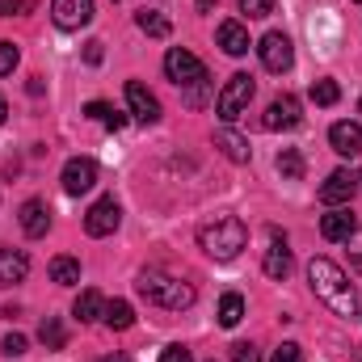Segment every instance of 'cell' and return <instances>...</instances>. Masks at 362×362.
<instances>
[{"mask_svg":"<svg viewBox=\"0 0 362 362\" xmlns=\"http://www.w3.org/2000/svg\"><path fill=\"white\" fill-rule=\"evenodd\" d=\"M308 282H312V291H316V299H325L337 316H358V291H354V282L346 278V270L337 266V262H329V257H312L308 262Z\"/></svg>","mask_w":362,"mask_h":362,"instance_id":"1","label":"cell"},{"mask_svg":"<svg viewBox=\"0 0 362 362\" xmlns=\"http://www.w3.org/2000/svg\"><path fill=\"white\" fill-rule=\"evenodd\" d=\"M198 245H202L206 257L232 262V257L249 245V228H245V219H236V215H215L211 223L198 228Z\"/></svg>","mask_w":362,"mask_h":362,"instance_id":"2","label":"cell"},{"mask_svg":"<svg viewBox=\"0 0 362 362\" xmlns=\"http://www.w3.org/2000/svg\"><path fill=\"white\" fill-rule=\"evenodd\" d=\"M135 286H139V295H144L148 303H156V308H165V312H185V308H194V299H198L189 282H181V278H173V274H165V270H139Z\"/></svg>","mask_w":362,"mask_h":362,"instance_id":"3","label":"cell"},{"mask_svg":"<svg viewBox=\"0 0 362 362\" xmlns=\"http://www.w3.org/2000/svg\"><path fill=\"white\" fill-rule=\"evenodd\" d=\"M253 93H257V85H253V76H249V72H236V76H228V85L219 89V97H215V114H219L223 122H236V118L249 110Z\"/></svg>","mask_w":362,"mask_h":362,"instance_id":"4","label":"cell"},{"mask_svg":"<svg viewBox=\"0 0 362 362\" xmlns=\"http://www.w3.org/2000/svg\"><path fill=\"white\" fill-rule=\"evenodd\" d=\"M165 76L181 85V89H194V85H202L206 81V64L194 55V51H185V47H173L169 55H165Z\"/></svg>","mask_w":362,"mask_h":362,"instance_id":"5","label":"cell"},{"mask_svg":"<svg viewBox=\"0 0 362 362\" xmlns=\"http://www.w3.org/2000/svg\"><path fill=\"white\" fill-rule=\"evenodd\" d=\"M257 55H262V64H266V72H291V64H295V51H291V38L282 34V30H270L262 42H257Z\"/></svg>","mask_w":362,"mask_h":362,"instance_id":"6","label":"cell"},{"mask_svg":"<svg viewBox=\"0 0 362 362\" xmlns=\"http://www.w3.org/2000/svg\"><path fill=\"white\" fill-rule=\"evenodd\" d=\"M299 122H303V105H299V97H291V93L274 97L270 105H266V118H262L266 131H295Z\"/></svg>","mask_w":362,"mask_h":362,"instance_id":"7","label":"cell"},{"mask_svg":"<svg viewBox=\"0 0 362 362\" xmlns=\"http://www.w3.org/2000/svg\"><path fill=\"white\" fill-rule=\"evenodd\" d=\"M358 194V173H350V169H333L325 185H320V202L325 206H350V198Z\"/></svg>","mask_w":362,"mask_h":362,"instance_id":"8","label":"cell"},{"mask_svg":"<svg viewBox=\"0 0 362 362\" xmlns=\"http://www.w3.org/2000/svg\"><path fill=\"white\" fill-rule=\"evenodd\" d=\"M64 194H72V198H81V194H89L93 185H97V165H93L89 156H72L68 165H64Z\"/></svg>","mask_w":362,"mask_h":362,"instance_id":"9","label":"cell"},{"mask_svg":"<svg viewBox=\"0 0 362 362\" xmlns=\"http://www.w3.org/2000/svg\"><path fill=\"white\" fill-rule=\"evenodd\" d=\"M118 223H122V206L114 198H97L89 211H85V232L89 236H110Z\"/></svg>","mask_w":362,"mask_h":362,"instance_id":"10","label":"cell"},{"mask_svg":"<svg viewBox=\"0 0 362 362\" xmlns=\"http://www.w3.org/2000/svg\"><path fill=\"white\" fill-rule=\"evenodd\" d=\"M51 21L59 30H81L93 21V0H51Z\"/></svg>","mask_w":362,"mask_h":362,"instance_id":"11","label":"cell"},{"mask_svg":"<svg viewBox=\"0 0 362 362\" xmlns=\"http://www.w3.org/2000/svg\"><path fill=\"white\" fill-rule=\"evenodd\" d=\"M21 232L30 236V240H42L47 232H51V206L42 202V198H30V202H21Z\"/></svg>","mask_w":362,"mask_h":362,"instance_id":"12","label":"cell"},{"mask_svg":"<svg viewBox=\"0 0 362 362\" xmlns=\"http://www.w3.org/2000/svg\"><path fill=\"white\" fill-rule=\"evenodd\" d=\"M127 105H131V114H135L139 122H160V101H156V93H148L139 81H127Z\"/></svg>","mask_w":362,"mask_h":362,"instance_id":"13","label":"cell"},{"mask_svg":"<svg viewBox=\"0 0 362 362\" xmlns=\"http://www.w3.org/2000/svg\"><path fill=\"white\" fill-rule=\"evenodd\" d=\"M262 270L270 274L274 282H282L286 274H291V249H286V236L270 228V249H266V262H262Z\"/></svg>","mask_w":362,"mask_h":362,"instance_id":"14","label":"cell"},{"mask_svg":"<svg viewBox=\"0 0 362 362\" xmlns=\"http://www.w3.org/2000/svg\"><path fill=\"white\" fill-rule=\"evenodd\" d=\"M329 144L337 156H358L362 152V122H333Z\"/></svg>","mask_w":362,"mask_h":362,"instance_id":"15","label":"cell"},{"mask_svg":"<svg viewBox=\"0 0 362 362\" xmlns=\"http://www.w3.org/2000/svg\"><path fill=\"white\" fill-rule=\"evenodd\" d=\"M215 148H219L228 160H236V165H249V156H253L249 139H245V135H236L232 127H219V131H215Z\"/></svg>","mask_w":362,"mask_h":362,"instance_id":"16","label":"cell"},{"mask_svg":"<svg viewBox=\"0 0 362 362\" xmlns=\"http://www.w3.org/2000/svg\"><path fill=\"white\" fill-rule=\"evenodd\" d=\"M30 274V257L21 249H0V286H17Z\"/></svg>","mask_w":362,"mask_h":362,"instance_id":"17","label":"cell"},{"mask_svg":"<svg viewBox=\"0 0 362 362\" xmlns=\"http://www.w3.org/2000/svg\"><path fill=\"white\" fill-rule=\"evenodd\" d=\"M350 232H354L350 206H333V211L320 219V236H325V240H350Z\"/></svg>","mask_w":362,"mask_h":362,"instance_id":"18","label":"cell"},{"mask_svg":"<svg viewBox=\"0 0 362 362\" xmlns=\"http://www.w3.org/2000/svg\"><path fill=\"white\" fill-rule=\"evenodd\" d=\"M72 316H76L81 325L105 320V299H101V291H81V295H76V303H72Z\"/></svg>","mask_w":362,"mask_h":362,"instance_id":"19","label":"cell"},{"mask_svg":"<svg viewBox=\"0 0 362 362\" xmlns=\"http://www.w3.org/2000/svg\"><path fill=\"white\" fill-rule=\"evenodd\" d=\"M215 38H219V47H223L228 55H236V59H240V55L249 51V30H245L240 21H223Z\"/></svg>","mask_w":362,"mask_h":362,"instance_id":"20","label":"cell"},{"mask_svg":"<svg viewBox=\"0 0 362 362\" xmlns=\"http://www.w3.org/2000/svg\"><path fill=\"white\" fill-rule=\"evenodd\" d=\"M85 118L101 122V127H110V131H122V127H127V118H122L110 101H89V105H85Z\"/></svg>","mask_w":362,"mask_h":362,"instance_id":"21","label":"cell"},{"mask_svg":"<svg viewBox=\"0 0 362 362\" xmlns=\"http://www.w3.org/2000/svg\"><path fill=\"white\" fill-rule=\"evenodd\" d=\"M135 25L148 34V38H169V17L165 13H156V8H144V13H135Z\"/></svg>","mask_w":362,"mask_h":362,"instance_id":"22","label":"cell"},{"mask_svg":"<svg viewBox=\"0 0 362 362\" xmlns=\"http://www.w3.org/2000/svg\"><path fill=\"white\" fill-rule=\"evenodd\" d=\"M38 341H42L47 350H64V346H68V329H64V320H59V316H47V320L38 325Z\"/></svg>","mask_w":362,"mask_h":362,"instance_id":"23","label":"cell"},{"mask_svg":"<svg viewBox=\"0 0 362 362\" xmlns=\"http://www.w3.org/2000/svg\"><path fill=\"white\" fill-rule=\"evenodd\" d=\"M240 320H245V299H240L236 291H228V295L219 299V325H223V329H236Z\"/></svg>","mask_w":362,"mask_h":362,"instance_id":"24","label":"cell"},{"mask_svg":"<svg viewBox=\"0 0 362 362\" xmlns=\"http://www.w3.org/2000/svg\"><path fill=\"white\" fill-rule=\"evenodd\" d=\"M51 282L76 286V282H81V262H76V257H55V262H51Z\"/></svg>","mask_w":362,"mask_h":362,"instance_id":"25","label":"cell"},{"mask_svg":"<svg viewBox=\"0 0 362 362\" xmlns=\"http://www.w3.org/2000/svg\"><path fill=\"white\" fill-rule=\"evenodd\" d=\"M105 325H110V329H131V325H135V308H131L127 299L105 303Z\"/></svg>","mask_w":362,"mask_h":362,"instance_id":"26","label":"cell"},{"mask_svg":"<svg viewBox=\"0 0 362 362\" xmlns=\"http://www.w3.org/2000/svg\"><path fill=\"white\" fill-rule=\"evenodd\" d=\"M278 173H282V181H299L303 177V156L295 148H282L278 152Z\"/></svg>","mask_w":362,"mask_h":362,"instance_id":"27","label":"cell"},{"mask_svg":"<svg viewBox=\"0 0 362 362\" xmlns=\"http://www.w3.org/2000/svg\"><path fill=\"white\" fill-rule=\"evenodd\" d=\"M312 101H316V105H337V101H341L337 81H316V85H312Z\"/></svg>","mask_w":362,"mask_h":362,"instance_id":"28","label":"cell"},{"mask_svg":"<svg viewBox=\"0 0 362 362\" xmlns=\"http://www.w3.org/2000/svg\"><path fill=\"white\" fill-rule=\"evenodd\" d=\"M17 59H21V55H17V47L0 38V76H13V68H17Z\"/></svg>","mask_w":362,"mask_h":362,"instance_id":"29","label":"cell"},{"mask_svg":"<svg viewBox=\"0 0 362 362\" xmlns=\"http://www.w3.org/2000/svg\"><path fill=\"white\" fill-rule=\"evenodd\" d=\"M0 354H4V358H21V354H25V337H21V333H8V337L0 341Z\"/></svg>","mask_w":362,"mask_h":362,"instance_id":"30","label":"cell"},{"mask_svg":"<svg viewBox=\"0 0 362 362\" xmlns=\"http://www.w3.org/2000/svg\"><path fill=\"white\" fill-rule=\"evenodd\" d=\"M232 362H262V354H257L253 341H236L232 346Z\"/></svg>","mask_w":362,"mask_h":362,"instance_id":"31","label":"cell"},{"mask_svg":"<svg viewBox=\"0 0 362 362\" xmlns=\"http://www.w3.org/2000/svg\"><path fill=\"white\" fill-rule=\"evenodd\" d=\"M270 362H303V350L295 346V341H282L278 350H274V358Z\"/></svg>","mask_w":362,"mask_h":362,"instance_id":"32","label":"cell"},{"mask_svg":"<svg viewBox=\"0 0 362 362\" xmlns=\"http://www.w3.org/2000/svg\"><path fill=\"white\" fill-rule=\"evenodd\" d=\"M240 13H249V17H270L274 0H240Z\"/></svg>","mask_w":362,"mask_h":362,"instance_id":"33","label":"cell"},{"mask_svg":"<svg viewBox=\"0 0 362 362\" xmlns=\"http://www.w3.org/2000/svg\"><path fill=\"white\" fill-rule=\"evenodd\" d=\"M346 245H350V266L362 274V228H354V232H350V240H346Z\"/></svg>","mask_w":362,"mask_h":362,"instance_id":"34","label":"cell"},{"mask_svg":"<svg viewBox=\"0 0 362 362\" xmlns=\"http://www.w3.org/2000/svg\"><path fill=\"white\" fill-rule=\"evenodd\" d=\"M160 362H194V354L185 346H169V350H160Z\"/></svg>","mask_w":362,"mask_h":362,"instance_id":"35","label":"cell"},{"mask_svg":"<svg viewBox=\"0 0 362 362\" xmlns=\"http://www.w3.org/2000/svg\"><path fill=\"white\" fill-rule=\"evenodd\" d=\"M34 0H0V17H13V13H25Z\"/></svg>","mask_w":362,"mask_h":362,"instance_id":"36","label":"cell"},{"mask_svg":"<svg viewBox=\"0 0 362 362\" xmlns=\"http://www.w3.org/2000/svg\"><path fill=\"white\" fill-rule=\"evenodd\" d=\"M85 64H101V42H85Z\"/></svg>","mask_w":362,"mask_h":362,"instance_id":"37","label":"cell"},{"mask_svg":"<svg viewBox=\"0 0 362 362\" xmlns=\"http://www.w3.org/2000/svg\"><path fill=\"white\" fill-rule=\"evenodd\" d=\"M4 118H8V101L0 97V122H4Z\"/></svg>","mask_w":362,"mask_h":362,"instance_id":"38","label":"cell"},{"mask_svg":"<svg viewBox=\"0 0 362 362\" xmlns=\"http://www.w3.org/2000/svg\"><path fill=\"white\" fill-rule=\"evenodd\" d=\"M101 362H131L127 354H110V358H101Z\"/></svg>","mask_w":362,"mask_h":362,"instance_id":"39","label":"cell"},{"mask_svg":"<svg viewBox=\"0 0 362 362\" xmlns=\"http://www.w3.org/2000/svg\"><path fill=\"white\" fill-rule=\"evenodd\" d=\"M358 114H362V101H358Z\"/></svg>","mask_w":362,"mask_h":362,"instance_id":"40","label":"cell"},{"mask_svg":"<svg viewBox=\"0 0 362 362\" xmlns=\"http://www.w3.org/2000/svg\"><path fill=\"white\" fill-rule=\"evenodd\" d=\"M358 4H362V0H358Z\"/></svg>","mask_w":362,"mask_h":362,"instance_id":"41","label":"cell"}]
</instances>
